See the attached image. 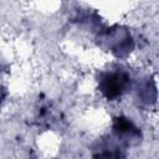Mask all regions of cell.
Wrapping results in <instances>:
<instances>
[{
  "label": "cell",
  "instance_id": "6da1fadb",
  "mask_svg": "<svg viewBox=\"0 0 159 159\" xmlns=\"http://www.w3.org/2000/svg\"><path fill=\"white\" fill-rule=\"evenodd\" d=\"M104 80L106 81L103 83V88H104V92L108 94V97L119 96L122 93V89L125 84V78L123 75L112 73V75L107 76Z\"/></svg>",
  "mask_w": 159,
  "mask_h": 159
}]
</instances>
